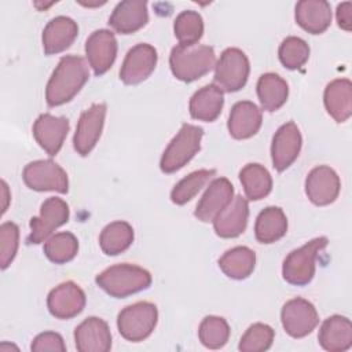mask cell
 <instances>
[{
    "mask_svg": "<svg viewBox=\"0 0 352 352\" xmlns=\"http://www.w3.org/2000/svg\"><path fill=\"white\" fill-rule=\"evenodd\" d=\"M249 217V204L242 195H236L231 202L213 219L214 232L220 238H236L241 235Z\"/></svg>",
    "mask_w": 352,
    "mask_h": 352,
    "instance_id": "20",
    "label": "cell"
},
{
    "mask_svg": "<svg viewBox=\"0 0 352 352\" xmlns=\"http://www.w3.org/2000/svg\"><path fill=\"white\" fill-rule=\"evenodd\" d=\"M173 30L180 45H194L204 34V19L197 11H183L176 16Z\"/></svg>",
    "mask_w": 352,
    "mask_h": 352,
    "instance_id": "35",
    "label": "cell"
},
{
    "mask_svg": "<svg viewBox=\"0 0 352 352\" xmlns=\"http://www.w3.org/2000/svg\"><path fill=\"white\" fill-rule=\"evenodd\" d=\"M294 16L305 32L320 34L331 23V7L324 0H301L296 4Z\"/></svg>",
    "mask_w": 352,
    "mask_h": 352,
    "instance_id": "25",
    "label": "cell"
},
{
    "mask_svg": "<svg viewBox=\"0 0 352 352\" xmlns=\"http://www.w3.org/2000/svg\"><path fill=\"white\" fill-rule=\"evenodd\" d=\"M158 320V311L153 302L139 301L125 307L117 316L120 334L132 342L146 340L154 330Z\"/></svg>",
    "mask_w": 352,
    "mask_h": 352,
    "instance_id": "6",
    "label": "cell"
},
{
    "mask_svg": "<svg viewBox=\"0 0 352 352\" xmlns=\"http://www.w3.org/2000/svg\"><path fill=\"white\" fill-rule=\"evenodd\" d=\"M69 205L56 197L47 198L40 208V214L30 219V234L28 236L29 243H41L50 238V235L69 220Z\"/></svg>",
    "mask_w": 352,
    "mask_h": 352,
    "instance_id": "9",
    "label": "cell"
},
{
    "mask_svg": "<svg viewBox=\"0 0 352 352\" xmlns=\"http://www.w3.org/2000/svg\"><path fill=\"white\" fill-rule=\"evenodd\" d=\"M257 96L264 110L276 111L287 100L289 85L280 76L264 73L257 81Z\"/></svg>",
    "mask_w": 352,
    "mask_h": 352,
    "instance_id": "29",
    "label": "cell"
},
{
    "mask_svg": "<svg viewBox=\"0 0 352 352\" xmlns=\"http://www.w3.org/2000/svg\"><path fill=\"white\" fill-rule=\"evenodd\" d=\"M148 22L147 3L143 0H125L113 10L109 25L120 34H131Z\"/></svg>",
    "mask_w": 352,
    "mask_h": 352,
    "instance_id": "21",
    "label": "cell"
},
{
    "mask_svg": "<svg viewBox=\"0 0 352 352\" xmlns=\"http://www.w3.org/2000/svg\"><path fill=\"white\" fill-rule=\"evenodd\" d=\"M74 341L80 352H107L111 348L109 324L96 316L87 318L76 327Z\"/></svg>",
    "mask_w": 352,
    "mask_h": 352,
    "instance_id": "18",
    "label": "cell"
},
{
    "mask_svg": "<svg viewBox=\"0 0 352 352\" xmlns=\"http://www.w3.org/2000/svg\"><path fill=\"white\" fill-rule=\"evenodd\" d=\"M280 320L285 331L293 338H302L312 333L319 323V315L312 302L297 297L289 300L280 312Z\"/></svg>",
    "mask_w": 352,
    "mask_h": 352,
    "instance_id": "10",
    "label": "cell"
},
{
    "mask_svg": "<svg viewBox=\"0 0 352 352\" xmlns=\"http://www.w3.org/2000/svg\"><path fill=\"white\" fill-rule=\"evenodd\" d=\"M198 337L202 345L209 349L223 348L230 338V326L224 318L206 316L199 324Z\"/></svg>",
    "mask_w": 352,
    "mask_h": 352,
    "instance_id": "36",
    "label": "cell"
},
{
    "mask_svg": "<svg viewBox=\"0 0 352 352\" xmlns=\"http://www.w3.org/2000/svg\"><path fill=\"white\" fill-rule=\"evenodd\" d=\"M319 344L329 352H344L352 346V323L348 318L333 315L327 318L318 334Z\"/></svg>",
    "mask_w": 352,
    "mask_h": 352,
    "instance_id": "24",
    "label": "cell"
},
{
    "mask_svg": "<svg viewBox=\"0 0 352 352\" xmlns=\"http://www.w3.org/2000/svg\"><path fill=\"white\" fill-rule=\"evenodd\" d=\"M329 243L326 236H318L307 242L298 249L292 250L282 265L283 279L294 286L309 283L315 275V263L318 253Z\"/></svg>",
    "mask_w": 352,
    "mask_h": 352,
    "instance_id": "4",
    "label": "cell"
},
{
    "mask_svg": "<svg viewBox=\"0 0 352 352\" xmlns=\"http://www.w3.org/2000/svg\"><path fill=\"white\" fill-rule=\"evenodd\" d=\"M133 242V228L126 221H113L107 224L99 236V245L104 254L117 256L125 252Z\"/></svg>",
    "mask_w": 352,
    "mask_h": 352,
    "instance_id": "32",
    "label": "cell"
},
{
    "mask_svg": "<svg viewBox=\"0 0 352 352\" xmlns=\"http://www.w3.org/2000/svg\"><path fill=\"white\" fill-rule=\"evenodd\" d=\"M249 59L239 48H227L214 65V84L226 92H236L249 77Z\"/></svg>",
    "mask_w": 352,
    "mask_h": 352,
    "instance_id": "7",
    "label": "cell"
},
{
    "mask_svg": "<svg viewBox=\"0 0 352 352\" xmlns=\"http://www.w3.org/2000/svg\"><path fill=\"white\" fill-rule=\"evenodd\" d=\"M263 122L261 110L250 100H242L232 106L228 117V132L234 139L242 140L254 136Z\"/></svg>",
    "mask_w": 352,
    "mask_h": 352,
    "instance_id": "22",
    "label": "cell"
},
{
    "mask_svg": "<svg viewBox=\"0 0 352 352\" xmlns=\"http://www.w3.org/2000/svg\"><path fill=\"white\" fill-rule=\"evenodd\" d=\"M106 110L104 103H94L80 116L73 138L74 150L80 155H88L96 146L104 125Z\"/></svg>",
    "mask_w": 352,
    "mask_h": 352,
    "instance_id": "12",
    "label": "cell"
},
{
    "mask_svg": "<svg viewBox=\"0 0 352 352\" xmlns=\"http://www.w3.org/2000/svg\"><path fill=\"white\" fill-rule=\"evenodd\" d=\"M216 62L214 50L210 45L194 44L172 48L169 66L173 76L184 82H191L212 70Z\"/></svg>",
    "mask_w": 352,
    "mask_h": 352,
    "instance_id": "3",
    "label": "cell"
},
{
    "mask_svg": "<svg viewBox=\"0 0 352 352\" xmlns=\"http://www.w3.org/2000/svg\"><path fill=\"white\" fill-rule=\"evenodd\" d=\"M223 104V91L216 84H208L191 96L188 109L194 120L212 122L220 116Z\"/></svg>",
    "mask_w": 352,
    "mask_h": 352,
    "instance_id": "27",
    "label": "cell"
},
{
    "mask_svg": "<svg viewBox=\"0 0 352 352\" xmlns=\"http://www.w3.org/2000/svg\"><path fill=\"white\" fill-rule=\"evenodd\" d=\"M19 245V228L12 221L0 226V267L6 270L16 256Z\"/></svg>",
    "mask_w": 352,
    "mask_h": 352,
    "instance_id": "39",
    "label": "cell"
},
{
    "mask_svg": "<svg viewBox=\"0 0 352 352\" xmlns=\"http://www.w3.org/2000/svg\"><path fill=\"white\" fill-rule=\"evenodd\" d=\"M279 60L280 63L290 70L300 69L305 65L309 58V47L308 44L296 36L286 37L279 47Z\"/></svg>",
    "mask_w": 352,
    "mask_h": 352,
    "instance_id": "37",
    "label": "cell"
},
{
    "mask_svg": "<svg viewBox=\"0 0 352 352\" xmlns=\"http://www.w3.org/2000/svg\"><path fill=\"white\" fill-rule=\"evenodd\" d=\"M341 188L338 175L327 165L314 168L305 179V194L314 205L326 206L333 204Z\"/></svg>",
    "mask_w": 352,
    "mask_h": 352,
    "instance_id": "13",
    "label": "cell"
},
{
    "mask_svg": "<svg viewBox=\"0 0 352 352\" xmlns=\"http://www.w3.org/2000/svg\"><path fill=\"white\" fill-rule=\"evenodd\" d=\"M95 282L109 296L124 298L147 289L151 285V275L139 265L122 263L102 271Z\"/></svg>",
    "mask_w": 352,
    "mask_h": 352,
    "instance_id": "2",
    "label": "cell"
},
{
    "mask_svg": "<svg viewBox=\"0 0 352 352\" xmlns=\"http://www.w3.org/2000/svg\"><path fill=\"white\" fill-rule=\"evenodd\" d=\"M85 55L96 76L104 74L117 56V40L113 32L99 29L91 33L85 41Z\"/></svg>",
    "mask_w": 352,
    "mask_h": 352,
    "instance_id": "16",
    "label": "cell"
},
{
    "mask_svg": "<svg viewBox=\"0 0 352 352\" xmlns=\"http://www.w3.org/2000/svg\"><path fill=\"white\" fill-rule=\"evenodd\" d=\"M274 330L268 324L254 323L241 337L238 349L242 352H264L274 341Z\"/></svg>",
    "mask_w": 352,
    "mask_h": 352,
    "instance_id": "38",
    "label": "cell"
},
{
    "mask_svg": "<svg viewBox=\"0 0 352 352\" xmlns=\"http://www.w3.org/2000/svg\"><path fill=\"white\" fill-rule=\"evenodd\" d=\"M301 143L302 139L300 129L293 121L278 128L271 144L272 164L278 172H283L297 160L301 150Z\"/></svg>",
    "mask_w": 352,
    "mask_h": 352,
    "instance_id": "15",
    "label": "cell"
},
{
    "mask_svg": "<svg viewBox=\"0 0 352 352\" xmlns=\"http://www.w3.org/2000/svg\"><path fill=\"white\" fill-rule=\"evenodd\" d=\"M157 50L146 43L132 47L122 62L120 70V78L126 85H136L144 81L155 69Z\"/></svg>",
    "mask_w": 352,
    "mask_h": 352,
    "instance_id": "11",
    "label": "cell"
},
{
    "mask_svg": "<svg viewBox=\"0 0 352 352\" xmlns=\"http://www.w3.org/2000/svg\"><path fill=\"white\" fill-rule=\"evenodd\" d=\"M239 179L245 195L250 201H258L267 197L272 190V177L260 164H248L239 172Z\"/></svg>",
    "mask_w": 352,
    "mask_h": 352,
    "instance_id": "31",
    "label": "cell"
},
{
    "mask_svg": "<svg viewBox=\"0 0 352 352\" xmlns=\"http://www.w3.org/2000/svg\"><path fill=\"white\" fill-rule=\"evenodd\" d=\"M216 175L214 169H199L183 177L170 191V199L176 205H184L191 201L201 188Z\"/></svg>",
    "mask_w": 352,
    "mask_h": 352,
    "instance_id": "33",
    "label": "cell"
},
{
    "mask_svg": "<svg viewBox=\"0 0 352 352\" xmlns=\"http://www.w3.org/2000/svg\"><path fill=\"white\" fill-rule=\"evenodd\" d=\"M287 231V219L278 206H268L256 219L254 235L260 243H274Z\"/></svg>",
    "mask_w": 352,
    "mask_h": 352,
    "instance_id": "28",
    "label": "cell"
},
{
    "mask_svg": "<svg viewBox=\"0 0 352 352\" xmlns=\"http://www.w3.org/2000/svg\"><path fill=\"white\" fill-rule=\"evenodd\" d=\"M1 198H3V206H1V213H4L7 210L8 206V201H10V195H8V186L4 180H1Z\"/></svg>",
    "mask_w": 352,
    "mask_h": 352,
    "instance_id": "42",
    "label": "cell"
},
{
    "mask_svg": "<svg viewBox=\"0 0 352 352\" xmlns=\"http://www.w3.org/2000/svg\"><path fill=\"white\" fill-rule=\"evenodd\" d=\"M327 113L337 122H345L352 116V84L348 78H337L327 84L323 95Z\"/></svg>",
    "mask_w": 352,
    "mask_h": 352,
    "instance_id": "26",
    "label": "cell"
},
{
    "mask_svg": "<svg viewBox=\"0 0 352 352\" xmlns=\"http://www.w3.org/2000/svg\"><path fill=\"white\" fill-rule=\"evenodd\" d=\"M30 349L33 352H45V351H52V352H65L66 345L59 333L55 331H44L40 333L32 342Z\"/></svg>",
    "mask_w": 352,
    "mask_h": 352,
    "instance_id": "40",
    "label": "cell"
},
{
    "mask_svg": "<svg viewBox=\"0 0 352 352\" xmlns=\"http://www.w3.org/2000/svg\"><path fill=\"white\" fill-rule=\"evenodd\" d=\"M88 66L81 56H63L47 82V104L50 107H55L70 102L88 81Z\"/></svg>",
    "mask_w": 352,
    "mask_h": 352,
    "instance_id": "1",
    "label": "cell"
},
{
    "mask_svg": "<svg viewBox=\"0 0 352 352\" xmlns=\"http://www.w3.org/2000/svg\"><path fill=\"white\" fill-rule=\"evenodd\" d=\"M337 22L338 26L346 32L352 29V3L345 1L337 6Z\"/></svg>",
    "mask_w": 352,
    "mask_h": 352,
    "instance_id": "41",
    "label": "cell"
},
{
    "mask_svg": "<svg viewBox=\"0 0 352 352\" xmlns=\"http://www.w3.org/2000/svg\"><path fill=\"white\" fill-rule=\"evenodd\" d=\"M85 293L72 282H63L54 287L47 298V307L52 316L58 319H72L77 316L85 307Z\"/></svg>",
    "mask_w": 352,
    "mask_h": 352,
    "instance_id": "14",
    "label": "cell"
},
{
    "mask_svg": "<svg viewBox=\"0 0 352 352\" xmlns=\"http://www.w3.org/2000/svg\"><path fill=\"white\" fill-rule=\"evenodd\" d=\"M204 129L192 124H183L176 136L165 148L160 168L164 173H173L182 169L199 151Z\"/></svg>",
    "mask_w": 352,
    "mask_h": 352,
    "instance_id": "5",
    "label": "cell"
},
{
    "mask_svg": "<svg viewBox=\"0 0 352 352\" xmlns=\"http://www.w3.org/2000/svg\"><path fill=\"white\" fill-rule=\"evenodd\" d=\"M69 120L52 114H41L33 124V136L38 146L51 157L56 155L69 132Z\"/></svg>",
    "mask_w": 352,
    "mask_h": 352,
    "instance_id": "17",
    "label": "cell"
},
{
    "mask_svg": "<svg viewBox=\"0 0 352 352\" xmlns=\"http://www.w3.org/2000/svg\"><path fill=\"white\" fill-rule=\"evenodd\" d=\"M256 265V253L246 246H236L227 250L219 258L220 270L231 279H246Z\"/></svg>",
    "mask_w": 352,
    "mask_h": 352,
    "instance_id": "30",
    "label": "cell"
},
{
    "mask_svg": "<svg viewBox=\"0 0 352 352\" xmlns=\"http://www.w3.org/2000/svg\"><path fill=\"white\" fill-rule=\"evenodd\" d=\"M78 252L77 238L67 231L50 236L44 243V254L55 264H65L76 257Z\"/></svg>",
    "mask_w": 352,
    "mask_h": 352,
    "instance_id": "34",
    "label": "cell"
},
{
    "mask_svg": "<svg viewBox=\"0 0 352 352\" xmlns=\"http://www.w3.org/2000/svg\"><path fill=\"white\" fill-rule=\"evenodd\" d=\"M22 179L25 184L34 191H56L66 194L69 180L65 169L52 160H38L28 164Z\"/></svg>",
    "mask_w": 352,
    "mask_h": 352,
    "instance_id": "8",
    "label": "cell"
},
{
    "mask_svg": "<svg viewBox=\"0 0 352 352\" xmlns=\"http://www.w3.org/2000/svg\"><path fill=\"white\" fill-rule=\"evenodd\" d=\"M78 34L77 23L69 16H55L44 28L41 41L47 55L59 54L67 50Z\"/></svg>",
    "mask_w": 352,
    "mask_h": 352,
    "instance_id": "23",
    "label": "cell"
},
{
    "mask_svg": "<svg viewBox=\"0 0 352 352\" xmlns=\"http://www.w3.org/2000/svg\"><path fill=\"white\" fill-rule=\"evenodd\" d=\"M232 198L234 187L231 182L226 177H217L209 184L199 199L194 216L204 223L213 221V219L231 202Z\"/></svg>",
    "mask_w": 352,
    "mask_h": 352,
    "instance_id": "19",
    "label": "cell"
}]
</instances>
